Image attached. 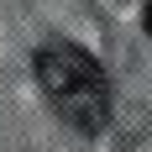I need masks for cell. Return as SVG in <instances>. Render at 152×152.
Here are the masks:
<instances>
[{
  "mask_svg": "<svg viewBox=\"0 0 152 152\" xmlns=\"http://www.w3.org/2000/svg\"><path fill=\"white\" fill-rule=\"evenodd\" d=\"M37 84H42L47 105L58 110L74 131L94 137L105 126V115H110V79H105V68L89 53H79L68 42H47L37 53Z\"/></svg>",
  "mask_w": 152,
  "mask_h": 152,
  "instance_id": "6da1fadb",
  "label": "cell"
},
{
  "mask_svg": "<svg viewBox=\"0 0 152 152\" xmlns=\"http://www.w3.org/2000/svg\"><path fill=\"white\" fill-rule=\"evenodd\" d=\"M142 26H147V37H152V0L142 5Z\"/></svg>",
  "mask_w": 152,
  "mask_h": 152,
  "instance_id": "7a4b0ae2",
  "label": "cell"
}]
</instances>
